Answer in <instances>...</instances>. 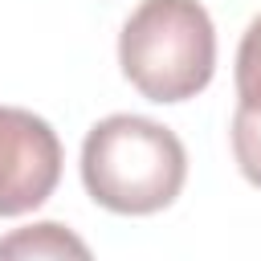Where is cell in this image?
I'll use <instances>...</instances> for the list:
<instances>
[{
    "label": "cell",
    "instance_id": "obj_4",
    "mask_svg": "<svg viewBox=\"0 0 261 261\" xmlns=\"http://www.w3.org/2000/svg\"><path fill=\"white\" fill-rule=\"evenodd\" d=\"M0 261H94V253L61 220H37L0 237Z\"/></svg>",
    "mask_w": 261,
    "mask_h": 261
},
{
    "label": "cell",
    "instance_id": "obj_1",
    "mask_svg": "<svg viewBox=\"0 0 261 261\" xmlns=\"http://www.w3.org/2000/svg\"><path fill=\"white\" fill-rule=\"evenodd\" d=\"M188 179L179 135L143 114H110L82 143V184L94 204L118 216H151L175 204Z\"/></svg>",
    "mask_w": 261,
    "mask_h": 261
},
{
    "label": "cell",
    "instance_id": "obj_6",
    "mask_svg": "<svg viewBox=\"0 0 261 261\" xmlns=\"http://www.w3.org/2000/svg\"><path fill=\"white\" fill-rule=\"evenodd\" d=\"M237 98L245 106H261V16L245 29L237 49Z\"/></svg>",
    "mask_w": 261,
    "mask_h": 261
},
{
    "label": "cell",
    "instance_id": "obj_2",
    "mask_svg": "<svg viewBox=\"0 0 261 261\" xmlns=\"http://www.w3.org/2000/svg\"><path fill=\"white\" fill-rule=\"evenodd\" d=\"M118 65L151 102L196 98L216 69V29L200 0H143L118 33Z\"/></svg>",
    "mask_w": 261,
    "mask_h": 261
},
{
    "label": "cell",
    "instance_id": "obj_3",
    "mask_svg": "<svg viewBox=\"0 0 261 261\" xmlns=\"http://www.w3.org/2000/svg\"><path fill=\"white\" fill-rule=\"evenodd\" d=\"M61 179L57 130L20 106H0V216L41 208Z\"/></svg>",
    "mask_w": 261,
    "mask_h": 261
},
{
    "label": "cell",
    "instance_id": "obj_5",
    "mask_svg": "<svg viewBox=\"0 0 261 261\" xmlns=\"http://www.w3.org/2000/svg\"><path fill=\"white\" fill-rule=\"evenodd\" d=\"M232 155H237L241 175L253 188H261V106L237 102V114H232Z\"/></svg>",
    "mask_w": 261,
    "mask_h": 261
}]
</instances>
